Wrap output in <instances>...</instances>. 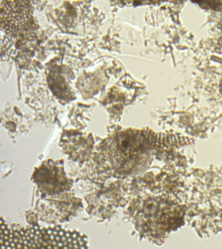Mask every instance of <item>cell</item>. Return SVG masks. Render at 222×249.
<instances>
[{
    "label": "cell",
    "mask_w": 222,
    "mask_h": 249,
    "mask_svg": "<svg viewBox=\"0 0 222 249\" xmlns=\"http://www.w3.org/2000/svg\"><path fill=\"white\" fill-rule=\"evenodd\" d=\"M86 235L61 227H23L1 218V249H88Z\"/></svg>",
    "instance_id": "cell-1"
},
{
    "label": "cell",
    "mask_w": 222,
    "mask_h": 249,
    "mask_svg": "<svg viewBox=\"0 0 222 249\" xmlns=\"http://www.w3.org/2000/svg\"><path fill=\"white\" fill-rule=\"evenodd\" d=\"M40 165L34 174V182L39 188L48 194H57L67 190L69 180L61 166H58L52 161Z\"/></svg>",
    "instance_id": "cell-2"
},
{
    "label": "cell",
    "mask_w": 222,
    "mask_h": 249,
    "mask_svg": "<svg viewBox=\"0 0 222 249\" xmlns=\"http://www.w3.org/2000/svg\"><path fill=\"white\" fill-rule=\"evenodd\" d=\"M0 3L1 25L7 31L17 30L30 17V2L1 1Z\"/></svg>",
    "instance_id": "cell-3"
}]
</instances>
